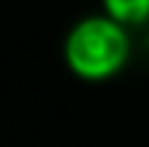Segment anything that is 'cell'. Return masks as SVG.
<instances>
[{
    "instance_id": "6da1fadb",
    "label": "cell",
    "mask_w": 149,
    "mask_h": 147,
    "mask_svg": "<svg viewBox=\"0 0 149 147\" xmlns=\"http://www.w3.org/2000/svg\"><path fill=\"white\" fill-rule=\"evenodd\" d=\"M130 54V39L110 17H88L71 29L66 39V61L78 76L100 81L117 74Z\"/></svg>"
},
{
    "instance_id": "7a4b0ae2",
    "label": "cell",
    "mask_w": 149,
    "mask_h": 147,
    "mask_svg": "<svg viewBox=\"0 0 149 147\" xmlns=\"http://www.w3.org/2000/svg\"><path fill=\"white\" fill-rule=\"evenodd\" d=\"M117 24H142L149 20V0H103Z\"/></svg>"
}]
</instances>
